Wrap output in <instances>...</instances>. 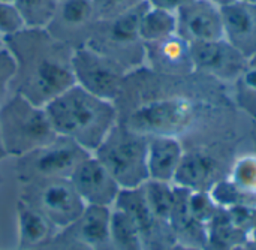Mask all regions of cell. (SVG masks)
I'll return each instance as SVG.
<instances>
[{"label": "cell", "instance_id": "1", "mask_svg": "<svg viewBox=\"0 0 256 250\" xmlns=\"http://www.w3.org/2000/svg\"><path fill=\"white\" fill-rule=\"evenodd\" d=\"M4 46L16 62L10 93H20L33 104L45 106L75 84L72 69L75 48L46 30L24 28L4 39Z\"/></svg>", "mask_w": 256, "mask_h": 250}, {"label": "cell", "instance_id": "2", "mask_svg": "<svg viewBox=\"0 0 256 250\" xmlns=\"http://www.w3.org/2000/svg\"><path fill=\"white\" fill-rule=\"evenodd\" d=\"M45 110L57 135L74 140L92 154L118 123L114 102L100 99L78 84L48 102Z\"/></svg>", "mask_w": 256, "mask_h": 250}, {"label": "cell", "instance_id": "3", "mask_svg": "<svg viewBox=\"0 0 256 250\" xmlns=\"http://www.w3.org/2000/svg\"><path fill=\"white\" fill-rule=\"evenodd\" d=\"M0 132L4 152L12 158L27 154L58 136L45 106L14 92L0 104Z\"/></svg>", "mask_w": 256, "mask_h": 250}, {"label": "cell", "instance_id": "4", "mask_svg": "<svg viewBox=\"0 0 256 250\" xmlns=\"http://www.w3.org/2000/svg\"><path fill=\"white\" fill-rule=\"evenodd\" d=\"M147 8L144 0L123 14L98 18L86 45L116 60L128 72L141 68L146 63V45L140 36V22Z\"/></svg>", "mask_w": 256, "mask_h": 250}, {"label": "cell", "instance_id": "5", "mask_svg": "<svg viewBox=\"0 0 256 250\" xmlns=\"http://www.w3.org/2000/svg\"><path fill=\"white\" fill-rule=\"evenodd\" d=\"M148 138L117 123L93 156L108 170L122 189H136L148 180Z\"/></svg>", "mask_w": 256, "mask_h": 250}, {"label": "cell", "instance_id": "6", "mask_svg": "<svg viewBox=\"0 0 256 250\" xmlns=\"http://www.w3.org/2000/svg\"><path fill=\"white\" fill-rule=\"evenodd\" d=\"M90 154L74 140L58 135L50 144L16 158V178L21 184L51 178H70L78 165Z\"/></svg>", "mask_w": 256, "mask_h": 250}, {"label": "cell", "instance_id": "7", "mask_svg": "<svg viewBox=\"0 0 256 250\" xmlns=\"http://www.w3.org/2000/svg\"><path fill=\"white\" fill-rule=\"evenodd\" d=\"M21 186L20 200L42 213L60 231L78 220L87 207L70 178L39 180Z\"/></svg>", "mask_w": 256, "mask_h": 250}, {"label": "cell", "instance_id": "8", "mask_svg": "<svg viewBox=\"0 0 256 250\" xmlns=\"http://www.w3.org/2000/svg\"><path fill=\"white\" fill-rule=\"evenodd\" d=\"M194 108L190 100L172 96L147 100L126 117L118 118L126 128L144 136H177L192 120Z\"/></svg>", "mask_w": 256, "mask_h": 250}, {"label": "cell", "instance_id": "9", "mask_svg": "<svg viewBox=\"0 0 256 250\" xmlns=\"http://www.w3.org/2000/svg\"><path fill=\"white\" fill-rule=\"evenodd\" d=\"M72 69L75 84L114 104L120 98L124 80L129 74L120 63L88 45H81L74 50Z\"/></svg>", "mask_w": 256, "mask_h": 250}, {"label": "cell", "instance_id": "10", "mask_svg": "<svg viewBox=\"0 0 256 250\" xmlns=\"http://www.w3.org/2000/svg\"><path fill=\"white\" fill-rule=\"evenodd\" d=\"M96 0H60L57 12L45 28L72 48L86 45L98 21Z\"/></svg>", "mask_w": 256, "mask_h": 250}, {"label": "cell", "instance_id": "11", "mask_svg": "<svg viewBox=\"0 0 256 250\" xmlns=\"http://www.w3.org/2000/svg\"><path fill=\"white\" fill-rule=\"evenodd\" d=\"M112 207L129 214L141 234L146 250H165L176 244L171 228L158 220L152 213L141 186L136 189H122Z\"/></svg>", "mask_w": 256, "mask_h": 250}, {"label": "cell", "instance_id": "12", "mask_svg": "<svg viewBox=\"0 0 256 250\" xmlns=\"http://www.w3.org/2000/svg\"><path fill=\"white\" fill-rule=\"evenodd\" d=\"M190 52L195 72L207 74L222 81H237L249 62L225 38L190 44Z\"/></svg>", "mask_w": 256, "mask_h": 250}, {"label": "cell", "instance_id": "13", "mask_svg": "<svg viewBox=\"0 0 256 250\" xmlns=\"http://www.w3.org/2000/svg\"><path fill=\"white\" fill-rule=\"evenodd\" d=\"M111 210L112 207L87 206L84 213L57 237L81 250H114L111 242Z\"/></svg>", "mask_w": 256, "mask_h": 250}, {"label": "cell", "instance_id": "14", "mask_svg": "<svg viewBox=\"0 0 256 250\" xmlns=\"http://www.w3.org/2000/svg\"><path fill=\"white\" fill-rule=\"evenodd\" d=\"M177 34L189 44L224 39L222 9L208 0H192L177 14Z\"/></svg>", "mask_w": 256, "mask_h": 250}, {"label": "cell", "instance_id": "15", "mask_svg": "<svg viewBox=\"0 0 256 250\" xmlns=\"http://www.w3.org/2000/svg\"><path fill=\"white\" fill-rule=\"evenodd\" d=\"M70 182L86 206L112 207L122 190L114 177L93 154L78 165L70 176Z\"/></svg>", "mask_w": 256, "mask_h": 250}, {"label": "cell", "instance_id": "16", "mask_svg": "<svg viewBox=\"0 0 256 250\" xmlns=\"http://www.w3.org/2000/svg\"><path fill=\"white\" fill-rule=\"evenodd\" d=\"M146 63L154 74L189 75L195 72L190 44L178 34L146 45Z\"/></svg>", "mask_w": 256, "mask_h": 250}, {"label": "cell", "instance_id": "17", "mask_svg": "<svg viewBox=\"0 0 256 250\" xmlns=\"http://www.w3.org/2000/svg\"><path fill=\"white\" fill-rule=\"evenodd\" d=\"M224 38L248 60L256 56V4L236 2L222 9Z\"/></svg>", "mask_w": 256, "mask_h": 250}, {"label": "cell", "instance_id": "18", "mask_svg": "<svg viewBox=\"0 0 256 250\" xmlns=\"http://www.w3.org/2000/svg\"><path fill=\"white\" fill-rule=\"evenodd\" d=\"M219 180H222L219 160L206 150H190L184 152L172 184L189 190L208 192Z\"/></svg>", "mask_w": 256, "mask_h": 250}, {"label": "cell", "instance_id": "19", "mask_svg": "<svg viewBox=\"0 0 256 250\" xmlns=\"http://www.w3.org/2000/svg\"><path fill=\"white\" fill-rule=\"evenodd\" d=\"M16 250H40L54 242L60 230L42 213L18 198L16 201Z\"/></svg>", "mask_w": 256, "mask_h": 250}, {"label": "cell", "instance_id": "20", "mask_svg": "<svg viewBox=\"0 0 256 250\" xmlns=\"http://www.w3.org/2000/svg\"><path fill=\"white\" fill-rule=\"evenodd\" d=\"M184 152L186 150L177 136H148V180L172 183Z\"/></svg>", "mask_w": 256, "mask_h": 250}, {"label": "cell", "instance_id": "21", "mask_svg": "<svg viewBox=\"0 0 256 250\" xmlns=\"http://www.w3.org/2000/svg\"><path fill=\"white\" fill-rule=\"evenodd\" d=\"M246 240L248 236L231 222L228 213L224 208H218L207 226L206 250H230L234 246L243 244Z\"/></svg>", "mask_w": 256, "mask_h": 250}, {"label": "cell", "instance_id": "22", "mask_svg": "<svg viewBox=\"0 0 256 250\" xmlns=\"http://www.w3.org/2000/svg\"><path fill=\"white\" fill-rule=\"evenodd\" d=\"M177 34V15L148 4L140 22V36L144 45L154 44Z\"/></svg>", "mask_w": 256, "mask_h": 250}, {"label": "cell", "instance_id": "23", "mask_svg": "<svg viewBox=\"0 0 256 250\" xmlns=\"http://www.w3.org/2000/svg\"><path fill=\"white\" fill-rule=\"evenodd\" d=\"M141 189L156 219L171 228L170 220H171V214H172V208L176 202V186L166 182L147 180L141 186Z\"/></svg>", "mask_w": 256, "mask_h": 250}, {"label": "cell", "instance_id": "24", "mask_svg": "<svg viewBox=\"0 0 256 250\" xmlns=\"http://www.w3.org/2000/svg\"><path fill=\"white\" fill-rule=\"evenodd\" d=\"M111 242L114 250H146L141 234L134 220L123 210L112 207L111 210Z\"/></svg>", "mask_w": 256, "mask_h": 250}, {"label": "cell", "instance_id": "25", "mask_svg": "<svg viewBox=\"0 0 256 250\" xmlns=\"http://www.w3.org/2000/svg\"><path fill=\"white\" fill-rule=\"evenodd\" d=\"M226 177L250 204L256 206V154L236 159Z\"/></svg>", "mask_w": 256, "mask_h": 250}, {"label": "cell", "instance_id": "26", "mask_svg": "<svg viewBox=\"0 0 256 250\" xmlns=\"http://www.w3.org/2000/svg\"><path fill=\"white\" fill-rule=\"evenodd\" d=\"M26 28L45 30L52 21L60 0H15Z\"/></svg>", "mask_w": 256, "mask_h": 250}, {"label": "cell", "instance_id": "27", "mask_svg": "<svg viewBox=\"0 0 256 250\" xmlns=\"http://www.w3.org/2000/svg\"><path fill=\"white\" fill-rule=\"evenodd\" d=\"M26 28L24 20L15 3L0 0V38L8 39Z\"/></svg>", "mask_w": 256, "mask_h": 250}, {"label": "cell", "instance_id": "28", "mask_svg": "<svg viewBox=\"0 0 256 250\" xmlns=\"http://www.w3.org/2000/svg\"><path fill=\"white\" fill-rule=\"evenodd\" d=\"M16 72V62L12 52L6 48H0V104L10 94L12 81Z\"/></svg>", "mask_w": 256, "mask_h": 250}, {"label": "cell", "instance_id": "29", "mask_svg": "<svg viewBox=\"0 0 256 250\" xmlns=\"http://www.w3.org/2000/svg\"><path fill=\"white\" fill-rule=\"evenodd\" d=\"M236 82L240 86V98H248V105H250L252 102L256 104V56L249 58L243 74Z\"/></svg>", "mask_w": 256, "mask_h": 250}, {"label": "cell", "instance_id": "30", "mask_svg": "<svg viewBox=\"0 0 256 250\" xmlns=\"http://www.w3.org/2000/svg\"><path fill=\"white\" fill-rule=\"evenodd\" d=\"M144 0H100L96 3L98 15H99V18H110V16L123 14L135 6H138Z\"/></svg>", "mask_w": 256, "mask_h": 250}, {"label": "cell", "instance_id": "31", "mask_svg": "<svg viewBox=\"0 0 256 250\" xmlns=\"http://www.w3.org/2000/svg\"><path fill=\"white\" fill-rule=\"evenodd\" d=\"M192 0H147V3L150 6L168 10V12H172V14H177L183 6H186Z\"/></svg>", "mask_w": 256, "mask_h": 250}, {"label": "cell", "instance_id": "32", "mask_svg": "<svg viewBox=\"0 0 256 250\" xmlns=\"http://www.w3.org/2000/svg\"><path fill=\"white\" fill-rule=\"evenodd\" d=\"M40 250H81L80 248H76V246H74V244H70V243H68V242H64V240H62V238H58V237H56L54 238V242L51 243V244H48L46 248H44V249Z\"/></svg>", "mask_w": 256, "mask_h": 250}, {"label": "cell", "instance_id": "33", "mask_svg": "<svg viewBox=\"0 0 256 250\" xmlns=\"http://www.w3.org/2000/svg\"><path fill=\"white\" fill-rule=\"evenodd\" d=\"M208 2H212L213 4H216L220 9H224V8H226V6H230V4H232V3H236L238 0H208Z\"/></svg>", "mask_w": 256, "mask_h": 250}, {"label": "cell", "instance_id": "34", "mask_svg": "<svg viewBox=\"0 0 256 250\" xmlns=\"http://www.w3.org/2000/svg\"><path fill=\"white\" fill-rule=\"evenodd\" d=\"M165 250H204V249H195V248H186V246H182V244H172L170 248H166Z\"/></svg>", "mask_w": 256, "mask_h": 250}, {"label": "cell", "instance_id": "35", "mask_svg": "<svg viewBox=\"0 0 256 250\" xmlns=\"http://www.w3.org/2000/svg\"><path fill=\"white\" fill-rule=\"evenodd\" d=\"M248 240L256 244V225L252 228V230H250V232H249V236H248Z\"/></svg>", "mask_w": 256, "mask_h": 250}, {"label": "cell", "instance_id": "36", "mask_svg": "<svg viewBox=\"0 0 256 250\" xmlns=\"http://www.w3.org/2000/svg\"><path fill=\"white\" fill-rule=\"evenodd\" d=\"M4 158H8L6 152H4V147H3V141H2V132H0V160H3Z\"/></svg>", "mask_w": 256, "mask_h": 250}, {"label": "cell", "instance_id": "37", "mask_svg": "<svg viewBox=\"0 0 256 250\" xmlns=\"http://www.w3.org/2000/svg\"><path fill=\"white\" fill-rule=\"evenodd\" d=\"M244 250H256V244L252 243V242H249V240H246L244 242Z\"/></svg>", "mask_w": 256, "mask_h": 250}, {"label": "cell", "instance_id": "38", "mask_svg": "<svg viewBox=\"0 0 256 250\" xmlns=\"http://www.w3.org/2000/svg\"><path fill=\"white\" fill-rule=\"evenodd\" d=\"M230 250H244V243L243 244H238V246H234V248H231Z\"/></svg>", "mask_w": 256, "mask_h": 250}, {"label": "cell", "instance_id": "39", "mask_svg": "<svg viewBox=\"0 0 256 250\" xmlns=\"http://www.w3.org/2000/svg\"><path fill=\"white\" fill-rule=\"evenodd\" d=\"M240 2H246V3H252V4H256V0H240Z\"/></svg>", "mask_w": 256, "mask_h": 250}, {"label": "cell", "instance_id": "40", "mask_svg": "<svg viewBox=\"0 0 256 250\" xmlns=\"http://www.w3.org/2000/svg\"><path fill=\"white\" fill-rule=\"evenodd\" d=\"M2 46H4V39H3V38H0V48H2Z\"/></svg>", "mask_w": 256, "mask_h": 250}, {"label": "cell", "instance_id": "41", "mask_svg": "<svg viewBox=\"0 0 256 250\" xmlns=\"http://www.w3.org/2000/svg\"><path fill=\"white\" fill-rule=\"evenodd\" d=\"M3 2H12V3H14L15 0H3Z\"/></svg>", "mask_w": 256, "mask_h": 250}, {"label": "cell", "instance_id": "42", "mask_svg": "<svg viewBox=\"0 0 256 250\" xmlns=\"http://www.w3.org/2000/svg\"><path fill=\"white\" fill-rule=\"evenodd\" d=\"M98 2H100V0H96V3H98Z\"/></svg>", "mask_w": 256, "mask_h": 250}, {"label": "cell", "instance_id": "43", "mask_svg": "<svg viewBox=\"0 0 256 250\" xmlns=\"http://www.w3.org/2000/svg\"><path fill=\"white\" fill-rule=\"evenodd\" d=\"M0 183H2V177H0Z\"/></svg>", "mask_w": 256, "mask_h": 250}]
</instances>
